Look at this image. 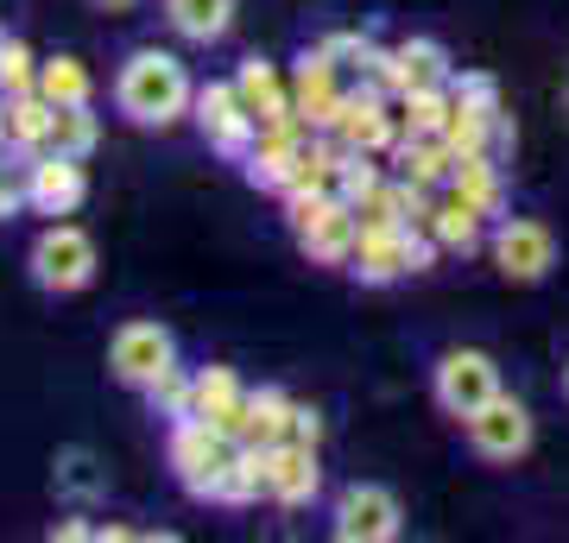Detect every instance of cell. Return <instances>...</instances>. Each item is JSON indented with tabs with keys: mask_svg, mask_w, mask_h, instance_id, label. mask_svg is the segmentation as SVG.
I'll use <instances>...</instances> for the list:
<instances>
[{
	"mask_svg": "<svg viewBox=\"0 0 569 543\" xmlns=\"http://www.w3.org/2000/svg\"><path fill=\"white\" fill-rule=\"evenodd\" d=\"M114 108H121L133 127H171L197 108V89H190V70H183L171 51H133L114 77Z\"/></svg>",
	"mask_w": 569,
	"mask_h": 543,
	"instance_id": "obj_1",
	"label": "cell"
},
{
	"mask_svg": "<svg viewBox=\"0 0 569 543\" xmlns=\"http://www.w3.org/2000/svg\"><path fill=\"white\" fill-rule=\"evenodd\" d=\"M284 215H291V234L317 265H348L355 260V241H361V215L355 202L329 197V190H291L284 197Z\"/></svg>",
	"mask_w": 569,
	"mask_h": 543,
	"instance_id": "obj_2",
	"label": "cell"
},
{
	"mask_svg": "<svg viewBox=\"0 0 569 543\" xmlns=\"http://www.w3.org/2000/svg\"><path fill=\"white\" fill-rule=\"evenodd\" d=\"M164 455H171V474L183 481L190 500H216V481H222L228 455H234V436H228L216 418H171V436H164Z\"/></svg>",
	"mask_w": 569,
	"mask_h": 543,
	"instance_id": "obj_3",
	"label": "cell"
},
{
	"mask_svg": "<svg viewBox=\"0 0 569 543\" xmlns=\"http://www.w3.org/2000/svg\"><path fill=\"white\" fill-rule=\"evenodd\" d=\"M430 253H437L430 228H361L348 272L361 284H392V279H406V272H425Z\"/></svg>",
	"mask_w": 569,
	"mask_h": 543,
	"instance_id": "obj_4",
	"label": "cell"
},
{
	"mask_svg": "<svg viewBox=\"0 0 569 543\" xmlns=\"http://www.w3.org/2000/svg\"><path fill=\"white\" fill-rule=\"evenodd\" d=\"M26 265H32V284H39V291L70 298V291H82V284L96 279V241H89L77 222H51L39 241H32Z\"/></svg>",
	"mask_w": 569,
	"mask_h": 543,
	"instance_id": "obj_5",
	"label": "cell"
},
{
	"mask_svg": "<svg viewBox=\"0 0 569 543\" xmlns=\"http://www.w3.org/2000/svg\"><path fill=\"white\" fill-rule=\"evenodd\" d=\"M329 531L342 543H392L399 531H406V505H399V493L380 481H355L336 493V519H329Z\"/></svg>",
	"mask_w": 569,
	"mask_h": 543,
	"instance_id": "obj_6",
	"label": "cell"
},
{
	"mask_svg": "<svg viewBox=\"0 0 569 543\" xmlns=\"http://www.w3.org/2000/svg\"><path fill=\"white\" fill-rule=\"evenodd\" d=\"M317 140V127L305 121V114H284V121L260 127V140L241 152V171L253 190H291V178H298V159H305V145Z\"/></svg>",
	"mask_w": 569,
	"mask_h": 543,
	"instance_id": "obj_7",
	"label": "cell"
},
{
	"mask_svg": "<svg viewBox=\"0 0 569 543\" xmlns=\"http://www.w3.org/2000/svg\"><path fill=\"white\" fill-rule=\"evenodd\" d=\"M171 366H178V342H171L164 322H121V329H114V342H108V373L121 385L146 392V385L159 380V373H171Z\"/></svg>",
	"mask_w": 569,
	"mask_h": 543,
	"instance_id": "obj_8",
	"label": "cell"
},
{
	"mask_svg": "<svg viewBox=\"0 0 569 543\" xmlns=\"http://www.w3.org/2000/svg\"><path fill=\"white\" fill-rule=\"evenodd\" d=\"M430 392H437V404H443L449 418L468 423L493 392H500V366H493V354H481V348H449L443 361H437V373H430Z\"/></svg>",
	"mask_w": 569,
	"mask_h": 543,
	"instance_id": "obj_9",
	"label": "cell"
},
{
	"mask_svg": "<svg viewBox=\"0 0 569 543\" xmlns=\"http://www.w3.org/2000/svg\"><path fill=\"white\" fill-rule=\"evenodd\" d=\"M488 253L500 265V279L512 284H538L557 265V234L545 222H531V215H507V222L488 234Z\"/></svg>",
	"mask_w": 569,
	"mask_h": 543,
	"instance_id": "obj_10",
	"label": "cell"
},
{
	"mask_svg": "<svg viewBox=\"0 0 569 543\" xmlns=\"http://www.w3.org/2000/svg\"><path fill=\"white\" fill-rule=\"evenodd\" d=\"M468 443H475L481 462H519L531 449V411L519 399H507V392H493V399L468 418Z\"/></svg>",
	"mask_w": 569,
	"mask_h": 543,
	"instance_id": "obj_11",
	"label": "cell"
},
{
	"mask_svg": "<svg viewBox=\"0 0 569 543\" xmlns=\"http://www.w3.org/2000/svg\"><path fill=\"white\" fill-rule=\"evenodd\" d=\"M82 197H89L82 159H70V152H32V164H26V209H39V215H77Z\"/></svg>",
	"mask_w": 569,
	"mask_h": 543,
	"instance_id": "obj_12",
	"label": "cell"
},
{
	"mask_svg": "<svg viewBox=\"0 0 569 543\" xmlns=\"http://www.w3.org/2000/svg\"><path fill=\"white\" fill-rule=\"evenodd\" d=\"M197 127H203V140L216 145V152H228V159H241L247 145L260 140V121L247 114V101L234 82H209V89H197Z\"/></svg>",
	"mask_w": 569,
	"mask_h": 543,
	"instance_id": "obj_13",
	"label": "cell"
},
{
	"mask_svg": "<svg viewBox=\"0 0 569 543\" xmlns=\"http://www.w3.org/2000/svg\"><path fill=\"white\" fill-rule=\"evenodd\" d=\"M291 101H298V114H305L317 133H329L336 114H342V101H348L342 63L323 58V51H305V58H298V77H291Z\"/></svg>",
	"mask_w": 569,
	"mask_h": 543,
	"instance_id": "obj_14",
	"label": "cell"
},
{
	"mask_svg": "<svg viewBox=\"0 0 569 543\" xmlns=\"http://www.w3.org/2000/svg\"><path fill=\"white\" fill-rule=\"evenodd\" d=\"M323 493V467H317V449L310 443H272L266 449V500L272 505H310Z\"/></svg>",
	"mask_w": 569,
	"mask_h": 543,
	"instance_id": "obj_15",
	"label": "cell"
},
{
	"mask_svg": "<svg viewBox=\"0 0 569 543\" xmlns=\"http://www.w3.org/2000/svg\"><path fill=\"white\" fill-rule=\"evenodd\" d=\"M329 133H336L348 152H387V145L399 140V114H387V95H380V89H361V95L342 101V114H336Z\"/></svg>",
	"mask_w": 569,
	"mask_h": 543,
	"instance_id": "obj_16",
	"label": "cell"
},
{
	"mask_svg": "<svg viewBox=\"0 0 569 543\" xmlns=\"http://www.w3.org/2000/svg\"><path fill=\"white\" fill-rule=\"evenodd\" d=\"M291 411H298V404L284 399L279 385H260V392H247L241 418H234V443H260V449L284 443V436H291Z\"/></svg>",
	"mask_w": 569,
	"mask_h": 543,
	"instance_id": "obj_17",
	"label": "cell"
},
{
	"mask_svg": "<svg viewBox=\"0 0 569 543\" xmlns=\"http://www.w3.org/2000/svg\"><path fill=\"white\" fill-rule=\"evenodd\" d=\"M234 89H241L247 114H253L260 127L284 121V114H298V101H291V89H284V77H279V70H272L266 58H247V63H241V77H234Z\"/></svg>",
	"mask_w": 569,
	"mask_h": 543,
	"instance_id": "obj_18",
	"label": "cell"
},
{
	"mask_svg": "<svg viewBox=\"0 0 569 543\" xmlns=\"http://www.w3.org/2000/svg\"><path fill=\"white\" fill-rule=\"evenodd\" d=\"M430 234H437V247H449V253H475V247H481V209L443 183V197L430 202Z\"/></svg>",
	"mask_w": 569,
	"mask_h": 543,
	"instance_id": "obj_19",
	"label": "cell"
},
{
	"mask_svg": "<svg viewBox=\"0 0 569 543\" xmlns=\"http://www.w3.org/2000/svg\"><path fill=\"white\" fill-rule=\"evenodd\" d=\"M164 20L171 32L190 44H216L234 26V0H164Z\"/></svg>",
	"mask_w": 569,
	"mask_h": 543,
	"instance_id": "obj_20",
	"label": "cell"
},
{
	"mask_svg": "<svg viewBox=\"0 0 569 543\" xmlns=\"http://www.w3.org/2000/svg\"><path fill=\"white\" fill-rule=\"evenodd\" d=\"M241 404H247V392H241V380H234V366H203V373H197V392H190V411H197V418H216L228 436H234Z\"/></svg>",
	"mask_w": 569,
	"mask_h": 543,
	"instance_id": "obj_21",
	"label": "cell"
},
{
	"mask_svg": "<svg viewBox=\"0 0 569 543\" xmlns=\"http://www.w3.org/2000/svg\"><path fill=\"white\" fill-rule=\"evenodd\" d=\"M399 178L425 183V190H443L456 178V152H449L443 133H425V140H399Z\"/></svg>",
	"mask_w": 569,
	"mask_h": 543,
	"instance_id": "obj_22",
	"label": "cell"
},
{
	"mask_svg": "<svg viewBox=\"0 0 569 543\" xmlns=\"http://www.w3.org/2000/svg\"><path fill=\"white\" fill-rule=\"evenodd\" d=\"M266 493V449L260 443H234L222 481H216V505H253Z\"/></svg>",
	"mask_w": 569,
	"mask_h": 543,
	"instance_id": "obj_23",
	"label": "cell"
},
{
	"mask_svg": "<svg viewBox=\"0 0 569 543\" xmlns=\"http://www.w3.org/2000/svg\"><path fill=\"white\" fill-rule=\"evenodd\" d=\"M449 190H456V197H468L481 215H500V202H507V190H500V164H493L488 152H468V159H456Z\"/></svg>",
	"mask_w": 569,
	"mask_h": 543,
	"instance_id": "obj_24",
	"label": "cell"
},
{
	"mask_svg": "<svg viewBox=\"0 0 569 543\" xmlns=\"http://www.w3.org/2000/svg\"><path fill=\"white\" fill-rule=\"evenodd\" d=\"M449 108H456V95H449V82L399 95V140H425V133H443Z\"/></svg>",
	"mask_w": 569,
	"mask_h": 543,
	"instance_id": "obj_25",
	"label": "cell"
},
{
	"mask_svg": "<svg viewBox=\"0 0 569 543\" xmlns=\"http://www.w3.org/2000/svg\"><path fill=\"white\" fill-rule=\"evenodd\" d=\"M51 101L32 89V95H7V140L20 145V152H44L51 145Z\"/></svg>",
	"mask_w": 569,
	"mask_h": 543,
	"instance_id": "obj_26",
	"label": "cell"
},
{
	"mask_svg": "<svg viewBox=\"0 0 569 543\" xmlns=\"http://www.w3.org/2000/svg\"><path fill=\"white\" fill-rule=\"evenodd\" d=\"M89 70H82L77 58H51V63H39V95L51 101V108H82L89 101Z\"/></svg>",
	"mask_w": 569,
	"mask_h": 543,
	"instance_id": "obj_27",
	"label": "cell"
},
{
	"mask_svg": "<svg viewBox=\"0 0 569 543\" xmlns=\"http://www.w3.org/2000/svg\"><path fill=\"white\" fill-rule=\"evenodd\" d=\"M96 140H102V127H96L89 101H82V108H58V114H51V145H44V152H70V159H89V152H96Z\"/></svg>",
	"mask_w": 569,
	"mask_h": 543,
	"instance_id": "obj_28",
	"label": "cell"
},
{
	"mask_svg": "<svg viewBox=\"0 0 569 543\" xmlns=\"http://www.w3.org/2000/svg\"><path fill=\"white\" fill-rule=\"evenodd\" d=\"M190 392H197V373H183V366H171V373H159L146 385V399H152L159 418H190Z\"/></svg>",
	"mask_w": 569,
	"mask_h": 543,
	"instance_id": "obj_29",
	"label": "cell"
},
{
	"mask_svg": "<svg viewBox=\"0 0 569 543\" xmlns=\"http://www.w3.org/2000/svg\"><path fill=\"white\" fill-rule=\"evenodd\" d=\"M32 89H39V58L20 39H7L0 44V95H32Z\"/></svg>",
	"mask_w": 569,
	"mask_h": 543,
	"instance_id": "obj_30",
	"label": "cell"
},
{
	"mask_svg": "<svg viewBox=\"0 0 569 543\" xmlns=\"http://www.w3.org/2000/svg\"><path fill=\"white\" fill-rule=\"evenodd\" d=\"M317 51H323V58H336L342 70H355L361 82H367V70H373V58H380V44L361 39V32H329V39L317 44Z\"/></svg>",
	"mask_w": 569,
	"mask_h": 543,
	"instance_id": "obj_31",
	"label": "cell"
},
{
	"mask_svg": "<svg viewBox=\"0 0 569 543\" xmlns=\"http://www.w3.org/2000/svg\"><path fill=\"white\" fill-rule=\"evenodd\" d=\"M449 95L462 101V108H475V114H493V121H500V82L481 77V70H462V77H449Z\"/></svg>",
	"mask_w": 569,
	"mask_h": 543,
	"instance_id": "obj_32",
	"label": "cell"
},
{
	"mask_svg": "<svg viewBox=\"0 0 569 543\" xmlns=\"http://www.w3.org/2000/svg\"><path fill=\"white\" fill-rule=\"evenodd\" d=\"M380 164H373V152H348V164H342V202H361L367 190H380Z\"/></svg>",
	"mask_w": 569,
	"mask_h": 543,
	"instance_id": "obj_33",
	"label": "cell"
},
{
	"mask_svg": "<svg viewBox=\"0 0 569 543\" xmlns=\"http://www.w3.org/2000/svg\"><path fill=\"white\" fill-rule=\"evenodd\" d=\"M20 209H26V178L0 159V222H7V215H20Z\"/></svg>",
	"mask_w": 569,
	"mask_h": 543,
	"instance_id": "obj_34",
	"label": "cell"
},
{
	"mask_svg": "<svg viewBox=\"0 0 569 543\" xmlns=\"http://www.w3.org/2000/svg\"><path fill=\"white\" fill-rule=\"evenodd\" d=\"M291 443H323V418H317V411H310V404H298V411H291Z\"/></svg>",
	"mask_w": 569,
	"mask_h": 543,
	"instance_id": "obj_35",
	"label": "cell"
},
{
	"mask_svg": "<svg viewBox=\"0 0 569 543\" xmlns=\"http://www.w3.org/2000/svg\"><path fill=\"white\" fill-rule=\"evenodd\" d=\"M96 531H102V524H82V519H63V524H58V537H63V543H77V537H96Z\"/></svg>",
	"mask_w": 569,
	"mask_h": 543,
	"instance_id": "obj_36",
	"label": "cell"
},
{
	"mask_svg": "<svg viewBox=\"0 0 569 543\" xmlns=\"http://www.w3.org/2000/svg\"><path fill=\"white\" fill-rule=\"evenodd\" d=\"M89 7H96V13H133L140 0H89Z\"/></svg>",
	"mask_w": 569,
	"mask_h": 543,
	"instance_id": "obj_37",
	"label": "cell"
},
{
	"mask_svg": "<svg viewBox=\"0 0 569 543\" xmlns=\"http://www.w3.org/2000/svg\"><path fill=\"white\" fill-rule=\"evenodd\" d=\"M7 145L13 140H7V95H0V152H7Z\"/></svg>",
	"mask_w": 569,
	"mask_h": 543,
	"instance_id": "obj_38",
	"label": "cell"
},
{
	"mask_svg": "<svg viewBox=\"0 0 569 543\" xmlns=\"http://www.w3.org/2000/svg\"><path fill=\"white\" fill-rule=\"evenodd\" d=\"M563 392H569V366H563Z\"/></svg>",
	"mask_w": 569,
	"mask_h": 543,
	"instance_id": "obj_39",
	"label": "cell"
},
{
	"mask_svg": "<svg viewBox=\"0 0 569 543\" xmlns=\"http://www.w3.org/2000/svg\"><path fill=\"white\" fill-rule=\"evenodd\" d=\"M0 44H7V32H0Z\"/></svg>",
	"mask_w": 569,
	"mask_h": 543,
	"instance_id": "obj_40",
	"label": "cell"
}]
</instances>
